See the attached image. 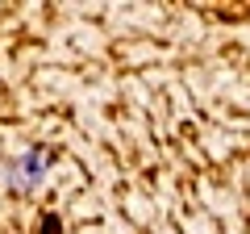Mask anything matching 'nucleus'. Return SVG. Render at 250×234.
I'll return each instance as SVG.
<instances>
[{"label":"nucleus","mask_w":250,"mask_h":234,"mask_svg":"<svg viewBox=\"0 0 250 234\" xmlns=\"http://www.w3.org/2000/svg\"><path fill=\"white\" fill-rule=\"evenodd\" d=\"M46 159L50 155L42 151V146H34V151L25 155V159H17L13 163V188H38V180H42V171H46Z\"/></svg>","instance_id":"1"}]
</instances>
